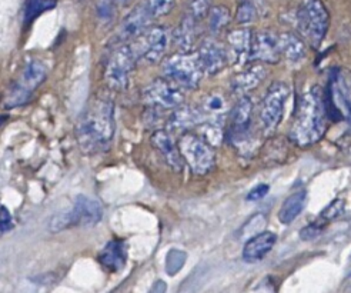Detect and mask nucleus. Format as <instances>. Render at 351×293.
I'll use <instances>...</instances> for the list:
<instances>
[{
	"instance_id": "a211bd4d",
	"label": "nucleus",
	"mask_w": 351,
	"mask_h": 293,
	"mask_svg": "<svg viewBox=\"0 0 351 293\" xmlns=\"http://www.w3.org/2000/svg\"><path fill=\"white\" fill-rule=\"evenodd\" d=\"M330 97L336 103V112L351 120V76L339 73L332 78Z\"/></svg>"
},
{
	"instance_id": "a878e982",
	"label": "nucleus",
	"mask_w": 351,
	"mask_h": 293,
	"mask_svg": "<svg viewBox=\"0 0 351 293\" xmlns=\"http://www.w3.org/2000/svg\"><path fill=\"white\" fill-rule=\"evenodd\" d=\"M196 26L197 23L186 14L180 26L174 32V40L183 51H191L196 45Z\"/></svg>"
},
{
	"instance_id": "c9c22d12",
	"label": "nucleus",
	"mask_w": 351,
	"mask_h": 293,
	"mask_svg": "<svg viewBox=\"0 0 351 293\" xmlns=\"http://www.w3.org/2000/svg\"><path fill=\"white\" fill-rule=\"evenodd\" d=\"M14 222H13V218L10 215V212L5 208V206H2L0 208V232H8L13 228Z\"/></svg>"
},
{
	"instance_id": "e433bc0d",
	"label": "nucleus",
	"mask_w": 351,
	"mask_h": 293,
	"mask_svg": "<svg viewBox=\"0 0 351 293\" xmlns=\"http://www.w3.org/2000/svg\"><path fill=\"white\" fill-rule=\"evenodd\" d=\"M269 191H270V187L267 185H258L252 189V191L247 194V196H245V199H247L249 202H257V200L265 198L269 194Z\"/></svg>"
},
{
	"instance_id": "393cba45",
	"label": "nucleus",
	"mask_w": 351,
	"mask_h": 293,
	"mask_svg": "<svg viewBox=\"0 0 351 293\" xmlns=\"http://www.w3.org/2000/svg\"><path fill=\"white\" fill-rule=\"evenodd\" d=\"M200 120H203V117L199 109L191 106H182L174 110L169 120V125L173 130H184L200 124Z\"/></svg>"
},
{
	"instance_id": "dca6fc26",
	"label": "nucleus",
	"mask_w": 351,
	"mask_h": 293,
	"mask_svg": "<svg viewBox=\"0 0 351 293\" xmlns=\"http://www.w3.org/2000/svg\"><path fill=\"white\" fill-rule=\"evenodd\" d=\"M152 145L160 152L163 159L171 169L182 170L183 158L180 154L179 146L174 142L173 136L167 130H156L152 134Z\"/></svg>"
},
{
	"instance_id": "6e6552de",
	"label": "nucleus",
	"mask_w": 351,
	"mask_h": 293,
	"mask_svg": "<svg viewBox=\"0 0 351 293\" xmlns=\"http://www.w3.org/2000/svg\"><path fill=\"white\" fill-rule=\"evenodd\" d=\"M136 58L137 56L134 49L128 45L113 51V55L110 56L106 66V73H104L110 89L125 91L128 88L134 69Z\"/></svg>"
},
{
	"instance_id": "f257e3e1",
	"label": "nucleus",
	"mask_w": 351,
	"mask_h": 293,
	"mask_svg": "<svg viewBox=\"0 0 351 293\" xmlns=\"http://www.w3.org/2000/svg\"><path fill=\"white\" fill-rule=\"evenodd\" d=\"M114 134V106L110 100H95L79 119L77 143L84 153H96L108 148Z\"/></svg>"
},
{
	"instance_id": "1a4fd4ad",
	"label": "nucleus",
	"mask_w": 351,
	"mask_h": 293,
	"mask_svg": "<svg viewBox=\"0 0 351 293\" xmlns=\"http://www.w3.org/2000/svg\"><path fill=\"white\" fill-rule=\"evenodd\" d=\"M143 99L154 106L178 108L180 106L184 95L180 86L169 79H156L143 91Z\"/></svg>"
},
{
	"instance_id": "4c0bfd02",
	"label": "nucleus",
	"mask_w": 351,
	"mask_h": 293,
	"mask_svg": "<svg viewBox=\"0 0 351 293\" xmlns=\"http://www.w3.org/2000/svg\"><path fill=\"white\" fill-rule=\"evenodd\" d=\"M130 2H132V0H121L123 5H128V3H130Z\"/></svg>"
},
{
	"instance_id": "5701e85b",
	"label": "nucleus",
	"mask_w": 351,
	"mask_h": 293,
	"mask_svg": "<svg viewBox=\"0 0 351 293\" xmlns=\"http://www.w3.org/2000/svg\"><path fill=\"white\" fill-rule=\"evenodd\" d=\"M306 199H307V192L304 191V189L291 194L283 202L282 208H280V211H278V220L282 222L283 225H290V223L294 222L297 219V216L300 215L302 211L304 209Z\"/></svg>"
},
{
	"instance_id": "f3484780",
	"label": "nucleus",
	"mask_w": 351,
	"mask_h": 293,
	"mask_svg": "<svg viewBox=\"0 0 351 293\" xmlns=\"http://www.w3.org/2000/svg\"><path fill=\"white\" fill-rule=\"evenodd\" d=\"M277 240L276 233L273 232H261L254 235L250 240L245 242L243 248V259L247 263L260 262L274 246Z\"/></svg>"
},
{
	"instance_id": "0eeeda50",
	"label": "nucleus",
	"mask_w": 351,
	"mask_h": 293,
	"mask_svg": "<svg viewBox=\"0 0 351 293\" xmlns=\"http://www.w3.org/2000/svg\"><path fill=\"white\" fill-rule=\"evenodd\" d=\"M289 86L283 82H274L269 88L265 99H263L260 120L263 130L270 133L273 132L280 122H282L286 103L289 99Z\"/></svg>"
},
{
	"instance_id": "72a5a7b5",
	"label": "nucleus",
	"mask_w": 351,
	"mask_h": 293,
	"mask_svg": "<svg viewBox=\"0 0 351 293\" xmlns=\"http://www.w3.org/2000/svg\"><path fill=\"white\" fill-rule=\"evenodd\" d=\"M326 223H327V222L323 220V219H320V220H317V222H314V223H310V225H307L304 229L300 231V237H302L303 240H311V239L319 237V236L323 233L324 228L327 226Z\"/></svg>"
},
{
	"instance_id": "bb28decb",
	"label": "nucleus",
	"mask_w": 351,
	"mask_h": 293,
	"mask_svg": "<svg viewBox=\"0 0 351 293\" xmlns=\"http://www.w3.org/2000/svg\"><path fill=\"white\" fill-rule=\"evenodd\" d=\"M199 125V136L210 146H219L223 142V129L220 122H215V120H203Z\"/></svg>"
},
{
	"instance_id": "2f4dec72",
	"label": "nucleus",
	"mask_w": 351,
	"mask_h": 293,
	"mask_svg": "<svg viewBox=\"0 0 351 293\" xmlns=\"http://www.w3.org/2000/svg\"><path fill=\"white\" fill-rule=\"evenodd\" d=\"M174 0H147V9L152 17H162L171 12Z\"/></svg>"
},
{
	"instance_id": "4468645a",
	"label": "nucleus",
	"mask_w": 351,
	"mask_h": 293,
	"mask_svg": "<svg viewBox=\"0 0 351 293\" xmlns=\"http://www.w3.org/2000/svg\"><path fill=\"white\" fill-rule=\"evenodd\" d=\"M253 34L249 29H236L227 36V59L232 63L240 65L250 58Z\"/></svg>"
},
{
	"instance_id": "f704fd0d",
	"label": "nucleus",
	"mask_w": 351,
	"mask_h": 293,
	"mask_svg": "<svg viewBox=\"0 0 351 293\" xmlns=\"http://www.w3.org/2000/svg\"><path fill=\"white\" fill-rule=\"evenodd\" d=\"M343 211H344V202L341 199H336V200H332L327 206V208L323 211L320 219H323L326 222H330V220H332L335 218L340 216L343 213Z\"/></svg>"
},
{
	"instance_id": "2eb2a0df",
	"label": "nucleus",
	"mask_w": 351,
	"mask_h": 293,
	"mask_svg": "<svg viewBox=\"0 0 351 293\" xmlns=\"http://www.w3.org/2000/svg\"><path fill=\"white\" fill-rule=\"evenodd\" d=\"M152 14L147 6H137L134 8L123 21L120 26V39L121 40H130L134 39L140 34L145 33L150 25Z\"/></svg>"
},
{
	"instance_id": "ddd939ff",
	"label": "nucleus",
	"mask_w": 351,
	"mask_h": 293,
	"mask_svg": "<svg viewBox=\"0 0 351 293\" xmlns=\"http://www.w3.org/2000/svg\"><path fill=\"white\" fill-rule=\"evenodd\" d=\"M250 58L265 63H277L280 60V50L277 36L270 32H260L252 38Z\"/></svg>"
},
{
	"instance_id": "473e14b6",
	"label": "nucleus",
	"mask_w": 351,
	"mask_h": 293,
	"mask_svg": "<svg viewBox=\"0 0 351 293\" xmlns=\"http://www.w3.org/2000/svg\"><path fill=\"white\" fill-rule=\"evenodd\" d=\"M96 12L101 22H110L116 13V0H97Z\"/></svg>"
},
{
	"instance_id": "c85d7f7f",
	"label": "nucleus",
	"mask_w": 351,
	"mask_h": 293,
	"mask_svg": "<svg viewBox=\"0 0 351 293\" xmlns=\"http://www.w3.org/2000/svg\"><path fill=\"white\" fill-rule=\"evenodd\" d=\"M56 3H58V0H29L26 5V12H25L26 21L27 22L34 21L42 13L53 9L56 6Z\"/></svg>"
},
{
	"instance_id": "39448f33",
	"label": "nucleus",
	"mask_w": 351,
	"mask_h": 293,
	"mask_svg": "<svg viewBox=\"0 0 351 293\" xmlns=\"http://www.w3.org/2000/svg\"><path fill=\"white\" fill-rule=\"evenodd\" d=\"M163 73L166 79L180 86V88L196 89L203 78V69L199 63L197 55H191V51H184V54L173 55L165 62Z\"/></svg>"
},
{
	"instance_id": "412c9836",
	"label": "nucleus",
	"mask_w": 351,
	"mask_h": 293,
	"mask_svg": "<svg viewBox=\"0 0 351 293\" xmlns=\"http://www.w3.org/2000/svg\"><path fill=\"white\" fill-rule=\"evenodd\" d=\"M100 263L110 272H119L126 265L128 249L121 240H112L99 256Z\"/></svg>"
},
{
	"instance_id": "4be33fe9",
	"label": "nucleus",
	"mask_w": 351,
	"mask_h": 293,
	"mask_svg": "<svg viewBox=\"0 0 351 293\" xmlns=\"http://www.w3.org/2000/svg\"><path fill=\"white\" fill-rule=\"evenodd\" d=\"M265 78H266V69L261 65H254L245 69V71H243L233 79L232 88L236 93H245L254 89Z\"/></svg>"
},
{
	"instance_id": "aec40b11",
	"label": "nucleus",
	"mask_w": 351,
	"mask_h": 293,
	"mask_svg": "<svg viewBox=\"0 0 351 293\" xmlns=\"http://www.w3.org/2000/svg\"><path fill=\"white\" fill-rule=\"evenodd\" d=\"M253 116V102L249 96H243L237 100L232 110V136H240L249 132Z\"/></svg>"
},
{
	"instance_id": "423d86ee",
	"label": "nucleus",
	"mask_w": 351,
	"mask_h": 293,
	"mask_svg": "<svg viewBox=\"0 0 351 293\" xmlns=\"http://www.w3.org/2000/svg\"><path fill=\"white\" fill-rule=\"evenodd\" d=\"M330 25V14L322 0H304L298 10V26L311 45L319 46L326 38Z\"/></svg>"
},
{
	"instance_id": "9d476101",
	"label": "nucleus",
	"mask_w": 351,
	"mask_h": 293,
	"mask_svg": "<svg viewBox=\"0 0 351 293\" xmlns=\"http://www.w3.org/2000/svg\"><path fill=\"white\" fill-rule=\"evenodd\" d=\"M140 36H142V39H140L137 45V50H134L136 56L138 54L149 65L159 63L167 50V30L163 26H154L140 34Z\"/></svg>"
},
{
	"instance_id": "20e7f679",
	"label": "nucleus",
	"mask_w": 351,
	"mask_h": 293,
	"mask_svg": "<svg viewBox=\"0 0 351 293\" xmlns=\"http://www.w3.org/2000/svg\"><path fill=\"white\" fill-rule=\"evenodd\" d=\"M47 78V69L39 60H32L23 69L21 79L6 91L3 97V106L6 109L22 106L30 99L33 91L38 89Z\"/></svg>"
},
{
	"instance_id": "f8f14e48",
	"label": "nucleus",
	"mask_w": 351,
	"mask_h": 293,
	"mask_svg": "<svg viewBox=\"0 0 351 293\" xmlns=\"http://www.w3.org/2000/svg\"><path fill=\"white\" fill-rule=\"evenodd\" d=\"M199 63L203 69V73L206 75H216L221 72L227 59V51L221 45L213 40H206L202 46L197 54Z\"/></svg>"
},
{
	"instance_id": "c756f323",
	"label": "nucleus",
	"mask_w": 351,
	"mask_h": 293,
	"mask_svg": "<svg viewBox=\"0 0 351 293\" xmlns=\"http://www.w3.org/2000/svg\"><path fill=\"white\" fill-rule=\"evenodd\" d=\"M213 0H191L187 8V16L196 23L202 22L208 16L210 9H212Z\"/></svg>"
},
{
	"instance_id": "7ed1b4c3",
	"label": "nucleus",
	"mask_w": 351,
	"mask_h": 293,
	"mask_svg": "<svg viewBox=\"0 0 351 293\" xmlns=\"http://www.w3.org/2000/svg\"><path fill=\"white\" fill-rule=\"evenodd\" d=\"M179 150L191 172L197 176H204L216 166V153L213 146L203 141L199 134L183 133L179 139Z\"/></svg>"
},
{
	"instance_id": "9b49d317",
	"label": "nucleus",
	"mask_w": 351,
	"mask_h": 293,
	"mask_svg": "<svg viewBox=\"0 0 351 293\" xmlns=\"http://www.w3.org/2000/svg\"><path fill=\"white\" fill-rule=\"evenodd\" d=\"M67 213L69 226H95L103 218L101 204L86 195L76 198L73 209Z\"/></svg>"
},
{
	"instance_id": "7c9ffc66",
	"label": "nucleus",
	"mask_w": 351,
	"mask_h": 293,
	"mask_svg": "<svg viewBox=\"0 0 351 293\" xmlns=\"http://www.w3.org/2000/svg\"><path fill=\"white\" fill-rule=\"evenodd\" d=\"M254 17H256V8L252 0H239L237 14H236L237 22L245 25V23L253 22Z\"/></svg>"
},
{
	"instance_id": "6ab92c4d",
	"label": "nucleus",
	"mask_w": 351,
	"mask_h": 293,
	"mask_svg": "<svg viewBox=\"0 0 351 293\" xmlns=\"http://www.w3.org/2000/svg\"><path fill=\"white\" fill-rule=\"evenodd\" d=\"M199 110L202 113V117L204 120H215V122H221L224 116L229 113L230 106L229 102H227L226 96L219 92H210L206 95L200 103Z\"/></svg>"
},
{
	"instance_id": "cd10ccee",
	"label": "nucleus",
	"mask_w": 351,
	"mask_h": 293,
	"mask_svg": "<svg viewBox=\"0 0 351 293\" xmlns=\"http://www.w3.org/2000/svg\"><path fill=\"white\" fill-rule=\"evenodd\" d=\"M230 21H232V14H230V10L226 6H216L210 9V13H208L210 32L219 33L230 23Z\"/></svg>"
},
{
	"instance_id": "b1692460",
	"label": "nucleus",
	"mask_w": 351,
	"mask_h": 293,
	"mask_svg": "<svg viewBox=\"0 0 351 293\" xmlns=\"http://www.w3.org/2000/svg\"><path fill=\"white\" fill-rule=\"evenodd\" d=\"M280 56H285L290 62H298L306 56V47L300 38L294 33H282L277 36Z\"/></svg>"
},
{
	"instance_id": "f03ea898",
	"label": "nucleus",
	"mask_w": 351,
	"mask_h": 293,
	"mask_svg": "<svg viewBox=\"0 0 351 293\" xmlns=\"http://www.w3.org/2000/svg\"><path fill=\"white\" fill-rule=\"evenodd\" d=\"M326 133V110L319 88L304 93L298 102L293 128L291 141L298 146H311L317 143Z\"/></svg>"
}]
</instances>
